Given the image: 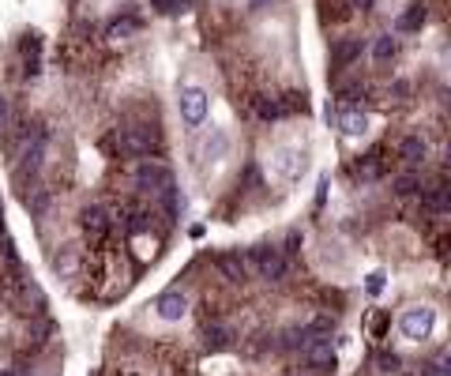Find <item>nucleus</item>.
Instances as JSON below:
<instances>
[{
    "instance_id": "nucleus-1",
    "label": "nucleus",
    "mask_w": 451,
    "mask_h": 376,
    "mask_svg": "<svg viewBox=\"0 0 451 376\" xmlns=\"http://www.w3.org/2000/svg\"><path fill=\"white\" fill-rule=\"evenodd\" d=\"M46 143H49V128L30 125L23 136H19L15 151H12V173L15 177H34L42 170V158H46Z\"/></svg>"
},
{
    "instance_id": "nucleus-2",
    "label": "nucleus",
    "mask_w": 451,
    "mask_h": 376,
    "mask_svg": "<svg viewBox=\"0 0 451 376\" xmlns=\"http://www.w3.org/2000/svg\"><path fill=\"white\" fill-rule=\"evenodd\" d=\"M286 252L274 249V245H260L248 252V271H256L263 282H282L286 279Z\"/></svg>"
},
{
    "instance_id": "nucleus-3",
    "label": "nucleus",
    "mask_w": 451,
    "mask_h": 376,
    "mask_svg": "<svg viewBox=\"0 0 451 376\" xmlns=\"http://www.w3.org/2000/svg\"><path fill=\"white\" fill-rule=\"evenodd\" d=\"M8 297H12V305L19 308V313H27V316H42L46 313V294L38 290V282H30L27 275H12V279H8Z\"/></svg>"
},
{
    "instance_id": "nucleus-4",
    "label": "nucleus",
    "mask_w": 451,
    "mask_h": 376,
    "mask_svg": "<svg viewBox=\"0 0 451 376\" xmlns=\"http://www.w3.org/2000/svg\"><path fill=\"white\" fill-rule=\"evenodd\" d=\"M117 151L128 154V158H143V154L158 151L155 128H147V125H128V128H120V132H117Z\"/></svg>"
},
{
    "instance_id": "nucleus-5",
    "label": "nucleus",
    "mask_w": 451,
    "mask_h": 376,
    "mask_svg": "<svg viewBox=\"0 0 451 376\" xmlns=\"http://www.w3.org/2000/svg\"><path fill=\"white\" fill-rule=\"evenodd\" d=\"M177 109H181V120H184V125H189V128H200L203 120H207V113H211V98H207L203 87L189 83V87H181Z\"/></svg>"
},
{
    "instance_id": "nucleus-6",
    "label": "nucleus",
    "mask_w": 451,
    "mask_h": 376,
    "mask_svg": "<svg viewBox=\"0 0 451 376\" xmlns=\"http://www.w3.org/2000/svg\"><path fill=\"white\" fill-rule=\"evenodd\" d=\"M433 327H436V308H428V305H414L399 316V331L410 342H425L433 335Z\"/></svg>"
},
{
    "instance_id": "nucleus-7",
    "label": "nucleus",
    "mask_w": 451,
    "mask_h": 376,
    "mask_svg": "<svg viewBox=\"0 0 451 376\" xmlns=\"http://www.w3.org/2000/svg\"><path fill=\"white\" fill-rule=\"evenodd\" d=\"M309 331V327H305ZM301 358L312 365L316 372H335V346H331V335H316V331H309V342H305Z\"/></svg>"
},
{
    "instance_id": "nucleus-8",
    "label": "nucleus",
    "mask_w": 451,
    "mask_h": 376,
    "mask_svg": "<svg viewBox=\"0 0 451 376\" xmlns=\"http://www.w3.org/2000/svg\"><path fill=\"white\" fill-rule=\"evenodd\" d=\"M136 184L139 188H147V192H162L166 184H173V173H170V165H162V162H139L136 165Z\"/></svg>"
},
{
    "instance_id": "nucleus-9",
    "label": "nucleus",
    "mask_w": 451,
    "mask_h": 376,
    "mask_svg": "<svg viewBox=\"0 0 451 376\" xmlns=\"http://www.w3.org/2000/svg\"><path fill=\"white\" fill-rule=\"evenodd\" d=\"M80 226H83V234L91 237V241H106V237H109V226H113V218H109V211H106V207L91 203V207H83Z\"/></svg>"
},
{
    "instance_id": "nucleus-10",
    "label": "nucleus",
    "mask_w": 451,
    "mask_h": 376,
    "mask_svg": "<svg viewBox=\"0 0 451 376\" xmlns=\"http://www.w3.org/2000/svg\"><path fill=\"white\" fill-rule=\"evenodd\" d=\"M155 313H158V320H166V324H177V320H184V313H189V297L181 290H166L155 301Z\"/></svg>"
},
{
    "instance_id": "nucleus-11",
    "label": "nucleus",
    "mask_w": 451,
    "mask_h": 376,
    "mask_svg": "<svg viewBox=\"0 0 451 376\" xmlns=\"http://www.w3.org/2000/svg\"><path fill=\"white\" fill-rule=\"evenodd\" d=\"M421 207H425V211H433V215L451 211V184H447V181L425 184V188H421Z\"/></svg>"
},
{
    "instance_id": "nucleus-12",
    "label": "nucleus",
    "mask_w": 451,
    "mask_h": 376,
    "mask_svg": "<svg viewBox=\"0 0 451 376\" xmlns=\"http://www.w3.org/2000/svg\"><path fill=\"white\" fill-rule=\"evenodd\" d=\"M361 53H365V38H343V42H335V49H331V64L335 68H350Z\"/></svg>"
},
{
    "instance_id": "nucleus-13",
    "label": "nucleus",
    "mask_w": 451,
    "mask_h": 376,
    "mask_svg": "<svg viewBox=\"0 0 451 376\" xmlns=\"http://www.w3.org/2000/svg\"><path fill=\"white\" fill-rule=\"evenodd\" d=\"M218 271H222L229 282H245L248 279V256L245 252H222V256H218Z\"/></svg>"
},
{
    "instance_id": "nucleus-14",
    "label": "nucleus",
    "mask_w": 451,
    "mask_h": 376,
    "mask_svg": "<svg viewBox=\"0 0 451 376\" xmlns=\"http://www.w3.org/2000/svg\"><path fill=\"white\" fill-rule=\"evenodd\" d=\"M425 4L421 0H414V4H406V12H399V19H395V30L399 35H414V30H421L425 27Z\"/></svg>"
},
{
    "instance_id": "nucleus-15",
    "label": "nucleus",
    "mask_w": 451,
    "mask_h": 376,
    "mask_svg": "<svg viewBox=\"0 0 451 376\" xmlns=\"http://www.w3.org/2000/svg\"><path fill=\"white\" fill-rule=\"evenodd\" d=\"M19 53H23V72L27 75H38L42 72V38L38 35H23Z\"/></svg>"
},
{
    "instance_id": "nucleus-16",
    "label": "nucleus",
    "mask_w": 451,
    "mask_h": 376,
    "mask_svg": "<svg viewBox=\"0 0 451 376\" xmlns=\"http://www.w3.org/2000/svg\"><path fill=\"white\" fill-rule=\"evenodd\" d=\"M229 154V136L222 128H211V136L203 139V151H200V158L203 162H222Z\"/></svg>"
},
{
    "instance_id": "nucleus-17",
    "label": "nucleus",
    "mask_w": 451,
    "mask_h": 376,
    "mask_svg": "<svg viewBox=\"0 0 451 376\" xmlns=\"http://www.w3.org/2000/svg\"><path fill=\"white\" fill-rule=\"evenodd\" d=\"M425 154H428V143L421 139V136H402L399 139V158L406 162V165H417V162H425Z\"/></svg>"
},
{
    "instance_id": "nucleus-18",
    "label": "nucleus",
    "mask_w": 451,
    "mask_h": 376,
    "mask_svg": "<svg viewBox=\"0 0 451 376\" xmlns=\"http://www.w3.org/2000/svg\"><path fill=\"white\" fill-rule=\"evenodd\" d=\"M274 170H279V173L286 177V181H293V177L305 170V154H301V151H293V147H282V151H279V158H274Z\"/></svg>"
},
{
    "instance_id": "nucleus-19",
    "label": "nucleus",
    "mask_w": 451,
    "mask_h": 376,
    "mask_svg": "<svg viewBox=\"0 0 451 376\" xmlns=\"http://www.w3.org/2000/svg\"><path fill=\"white\" fill-rule=\"evenodd\" d=\"M338 128H343V136L357 139L369 132V117L361 113V109H343V113H338Z\"/></svg>"
},
{
    "instance_id": "nucleus-20",
    "label": "nucleus",
    "mask_w": 451,
    "mask_h": 376,
    "mask_svg": "<svg viewBox=\"0 0 451 376\" xmlns=\"http://www.w3.org/2000/svg\"><path fill=\"white\" fill-rule=\"evenodd\" d=\"M203 342L207 350H229L234 346V331L226 324H203Z\"/></svg>"
},
{
    "instance_id": "nucleus-21",
    "label": "nucleus",
    "mask_w": 451,
    "mask_h": 376,
    "mask_svg": "<svg viewBox=\"0 0 451 376\" xmlns=\"http://www.w3.org/2000/svg\"><path fill=\"white\" fill-rule=\"evenodd\" d=\"M395 57H399V38H395V35H376V38H372V61L388 64Z\"/></svg>"
},
{
    "instance_id": "nucleus-22",
    "label": "nucleus",
    "mask_w": 451,
    "mask_h": 376,
    "mask_svg": "<svg viewBox=\"0 0 451 376\" xmlns=\"http://www.w3.org/2000/svg\"><path fill=\"white\" fill-rule=\"evenodd\" d=\"M75 268H80V252H75L72 245H64V249L57 252V256H53V271H57L61 279H72Z\"/></svg>"
},
{
    "instance_id": "nucleus-23",
    "label": "nucleus",
    "mask_w": 451,
    "mask_h": 376,
    "mask_svg": "<svg viewBox=\"0 0 451 376\" xmlns=\"http://www.w3.org/2000/svg\"><path fill=\"white\" fill-rule=\"evenodd\" d=\"M139 30V19L136 15H120V19H113V23L106 27V38L109 42H125V38H132Z\"/></svg>"
},
{
    "instance_id": "nucleus-24",
    "label": "nucleus",
    "mask_w": 451,
    "mask_h": 376,
    "mask_svg": "<svg viewBox=\"0 0 451 376\" xmlns=\"http://www.w3.org/2000/svg\"><path fill=\"white\" fill-rule=\"evenodd\" d=\"M421 177H417V173H402V177H395V181H391V192L395 196H399V200H410V196H421Z\"/></svg>"
},
{
    "instance_id": "nucleus-25",
    "label": "nucleus",
    "mask_w": 451,
    "mask_h": 376,
    "mask_svg": "<svg viewBox=\"0 0 451 376\" xmlns=\"http://www.w3.org/2000/svg\"><path fill=\"white\" fill-rule=\"evenodd\" d=\"M252 106H256V113L263 120H279L282 117V102H279V98H271V94H256V98H252Z\"/></svg>"
},
{
    "instance_id": "nucleus-26",
    "label": "nucleus",
    "mask_w": 451,
    "mask_h": 376,
    "mask_svg": "<svg viewBox=\"0 0 451 376\" xmlns=\"http://www.w3.org/2000/svg\"><path fill=\"white\" fill-rule=\"evenodd\" d=\"M305 342H309V331H305V327H290V331H282V335H279L274 346H279V350H305Z\"/></svg>"
},
{
    "instance_id": "nucleus-27",
    "label": "nucleus",
    "mask_w": 451,
    "mask_h": 376,
    "mask_svg": "<svg viewBox=\"0 0 451 376\" xmlns=\"http://www.w3.org/2000/svg\"><path fill=\"white\" fill-rule=\"evenodd\" d=\"M428 369H433V376H451V350H440L433 361H428Z\"/></svg>"
},
{
    "instance_id": "nucleus-28",
    "label": "nucleus",
    "mask_w": 451,
    "mask_h": 376,
    "mask_svg": "<svg viewBox=\"0 0 451 376\" xmlns=\"http://www.w3.org/2000/svg\"><path fill=\"white\" fill-rule=\"evenodd\" d=\"M282 113H309V102H305V94H286Z\"/></svg>"
},
{
    "instance_id": "nucleus-29",
    "label": "nucleus",
    "mask_w": 451,
    "mask_h": 376,
    "mask_svg": "<svg viewBox=\"0 0 451 376\" xmlns=\"http://www.w3.org/2000/svg\"><path fill=\"white\" fill-rule=\"evenodd\" d=\"M151 4H155L162 15H173V12H184V4H189V0H151Z\"/></svg>"
},
{
    "instance_id": "nucleus-30",
    "label": "nucleus",
    "mask_w": 451,
    "mask_h": 376,
    "mask_svg": "<svg viewBox=\"0 0 451 376\" xmlns=\"http://www.w3.org/2000/svg\"><path fill=\"white\" fill-rule=\"evenodd\" d=\"M376 365H380V372H399V353H388V350H383L380 353V358H376Z\"/></svg>"
},
{
    "instance_id": "nucleus-31",
    "label": "nucleus",
    "mask_w": 451,
    "mask_h": 376,
    "mask_svg": "<svg viewBox=\"0 0 451 376\" xmlns=\"http://www.w3.org/2000/svg\"><path fill=\"white\" fill-rule=\"evenodd\" d=\"M27 207H30V211H34V215H42V211H46V207H49V192H46V188H42L38 196H30V200H27Z\"/></svg>"
},
{
    "instance_id": "nucleus-32",
    "label": "nucleus",
    "mask_w": 451,
    "mask_h": 376,
    "mask_svg": "<svg viewBox=\"0 0 451 376\" xmlns=\"http://www.w3.org/2000/svg\"><path fill=\"white\" fill-rule=\"evenodd\" d=\"M383 279H388V275H383V271H372V275H369V282H365V290H369L372 297H376V294L383 290Z\"/></svg>"
},
{
    "instance_id": "nucleus-33",
    "label": "nucleus",
    "mask_w": 451,
    "mask_h": 376,
    "mask_svg": "<svg viewBox=\"0 0 451 376\" xmlns=\"http://www.w3.org/2000/svg\"><path fill=\"white\" fill-rule=\"evenodd\" d=\"M357 98H365V83H354L343 91V102H357Z\"/></svg>"
},
{
    "instance_id": "nucleus-34",
    "label": "nucleus",
    "mask_w": 451,
    "mask_h": 376,
    "mask_svg": "<svg viewBox=\"0 0 451 376\" xmlns=\"http://www.w3.org/2000/svg\"><path fill=\"white\" fill-rule=\"evenodd\" d=\"M391 94L399 98V102H406V94H410V83H406V80H395V83H391Z\"/></svg>"
},
{
    "instance_id": "nucleus-35",
    "label": "nucleus",
    "mask_w": 451,
    "mask_h": 376,
    "mask_svg": "<svg viewBox=\"0 0 451 376\" xmlns=\"http://www.w3.org/2000/svg\"><path fill=\"white\" fill-rule=\"evenodd\" d=\"M327 184H331V177H320V188H316V207H324V200H327Z\"/></svg>"
},
{
    "instance_id": "nucleus-36",
    "label": "nucleus",
    "mask_w": 451,
    "mask_h": 376,
    "mask_svg": "<svg viewBox=\"0 0 451 376\" xmlns=\"http://www.w3.org/2000/svg\"><path fill=\"white\" fill-rule=\"evenodd\" d=\"M297 245H301V234H297V230H293V234L286 237V249H282V252H301V249H297Z\"/></svg>"
},
{
    "instance_id": "nucleus-37",
    "label": "nucleus",
    "mask_w": 451,
    "mask_h": 376,
    "mask_svg": "<svg viewBox=\"0 0 451 376\" xmlns=\"http://www.w3.org/2000/svg\"><path fill=\"white\" fill-rule=\"evenodd\" d=\"M440 64H444V68H451V42H444V46H440Z\"/></svg>"
},
{
    "instance_id": "nucleus-38",
    "label": "nucleus",
    "mask_w": 451,
    "mask_h": 376,
    "mask_svg": "<svg viewBox=\"0 0 451 376\" xmlns=\"http://www.w3.org/2000/svg\"><path fill=\"white\" fill-rule=\"evenodd\" d=\"M350 4H354L357 12H372V4H376V0H350Z\"/></svg>"
},
{
    "instance_id": "nucleus-39",
    "label": "nucleus",
    "mask_w": 451,
    "mask_h": 376,
    "mask_svg": "<svg viewBox=\"0 0 451 376\" xmlns=\"http://www.w3.org/2000/svg\"><path fill=\"white\" fill-rule=\"evenodd\" d=\"M4 125H8V98L0 94V128H4Z\"/></svg>"
},
{
    "instance_id": "nucleus-40",
    "label": "nucleus",
    "mask_w": 451,
    "mask_h": 376,
    "mask_svg": "<svg viewBox=\"0 0 451 376\" xmlns=\"http://www.w3.org/2000/svg\"><path fill=\"white\" fill-rule=\"evenodd\" d=\"M0 237H4V207H0Z\"/></svg>"
},
{
    "instance_id": "nucleus-41",
    "label": "nucleus",
    "mask_w": 451,
    "mask_h": 376,
    "mask_svg": "<svg viewBox=\"0 0 451 376\" xmlns=\"http://www.w3.org/2000/svg\"><path fill=\"white\" fill-rule=\"evenodd\" d=\"M447 165H451V147H447Z\"/></svg>"
}]
</instances>
